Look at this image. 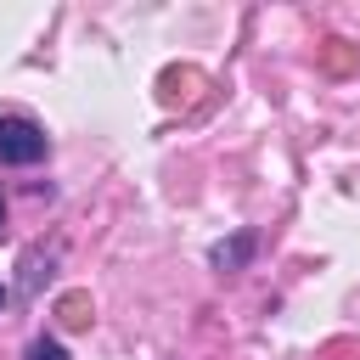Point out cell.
Instances as JSON below:
<instances>
[{
  "label": "cell",
  "mask_w": 360,
  "mask_h": 360,
  "mask_svg": "<svg viewBox=\"0 0 360 360\" xmlns=\"http://www.w3.org/2000/svg\"><path fill=\"white\" fill-rule=\"evenodd\" d=\"M45 129L34 124V118H17V112H6L0 118V163H17V169H28V163H39L45 158Z\"/></svg>",
  "instance_id": "obj_1"
},
{
  "label": "cell",
  "mask_w": 360,
  "mask_h": 360,
  "mask_svg": "<svg viewBox=\"0 0 360 360\" xmlns=\"http://www.w3.org/2000/svg\"><path fill=\"white\" fill-rule=\"evenodd\" d=\"M248 259H253V236H248V231L231 236V242H214V248H208V264H214V270H242Z\"/></svg>",
  "instance_id": "obj_2"
},
{
  "label": "cell",
  "mask_w": 360,
  "mask_h": 360,
  "mask_svg": "<svg viewBox=\"0 0 360 360\" xmlns=\"http://www.w3.org/2000/svg\"><path fill=\"white\" fill-rule=\"evenodd\" d=\"M45 276H51V253H39V248H34V253L22 259V281H17V292H34Z\"/></svg>",
  "instance_id": "obj_3"
},
{
  "label": "cell",
  "mask_w": 360,
  "mask_h": 360,
  "mask_svg": "<svg viewBox=\"0 0 360 360\" xmlns=\"http://www.w3.org/2000/svg\"><path fill=\"white\" fill-rule=\"evenodd\" d=\"M84 309H90V298H84V292H73V298H62V321H68V326H84V321H90Z\"/></svg>",
  "instance_id": "obj_4"
},
{
  "label": "cell",
  "mask_w": 360,
  "mask_h": 360,
  "mask_svg": "<svg viewBox=\"0 0 360 360\" xmlns=\"http://www.w3.org/2000/svg\"><path fill=\"white\" fill-rule=\"evenodd\" d=\"M28 360H68V349H62L56 338H34V343H28Z\"/></svg>",
  "instance_id": "obj_5"
},
{
  "label": "cell",
  "mask_w": 360,
  "mask_h": 360,
  "mask_svg": "<svg viewBox=\"0 0 360 360\" xmlns=\"http://www.w3.org/2000/svg\"><path fill=\"white\" fill-rule=\"evenodd\" d=\"M6 304H11V287H0V309H6Z\"/></svg>",
  "instance_id": "obj_6"
},
{
  "label": "cell",
  "mask_w": 360,
  "mask_h": 360,
  "mask_svg": "<svg viewBox=\"0 0 360 360\" xmlns=\"http://www.w3.org/2000/svg\"><path fill=\"white\" fill-rule=\"evenodd\" d=\"M0 231H6V197H0Z\"/></svg>",
  "instance_id": "obj_7"
}]
</instances>
